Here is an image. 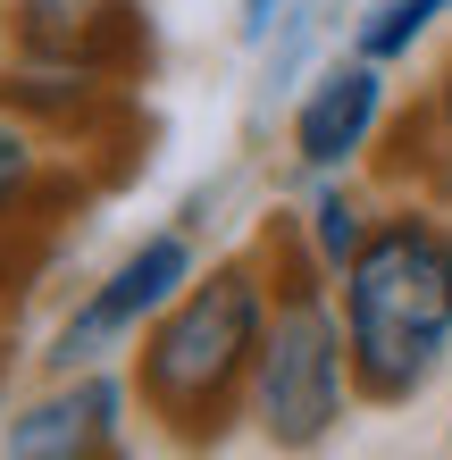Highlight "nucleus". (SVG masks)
<instances>
[{
    "instance_id": "obj_1",
    "label": "nucleus",
    "mask_w": 452,
    "mask_h": 460,
    "mask_svg": "<svg viewBox=\"0 0 452 460\" xmlns=\"http://www.w3.org/2000/svg\"><path fill=\"white\" fill-rule=\"evenodd\" d=\"M335 318L368 411H403L452 360V201L386 193L377 226L335 268Z\"/></svg>"
},
{
    "instance_id": "obj_2",
    "label": "nucleus",
    "mask_w": 452,
    "mask_h": 460,
    "mask_svg": "<svg viewBox=\"0 0 452 460\" xmlns=\"http://www.w3.org/2000/svg\"><path fill=\"white\" fill-rule=\"evenodd\" d=\"M269 310H277L269 268L244 243L226 260H201V277L143 327L126 376H135V411L151 419L159 444L218 452L244 427L252 368H260V343H269Z\"/></svg>"
},
{
    "instance_id": "obj_3",
    "label": "nucleus",
    "mask_w": 452,
    "mask_h": 460,
    "mask_svg": "<svg viewBox=\"0 0 452 460\" xmlns=\"http://www.w3.org/2000/svg\"><path fill=\"white\" fill-rule=\"evenodd\" d=\"M260 268H269V343H260V368H252V402H244V427L269 452H318L343 419L360 411V385H352V343H343V318H335V277L318 268L302 218H269L252 234Z\"/></svg>"
},
{
    "instance_id": "obj_4",
    "label": "nucleus",
    "mask_w": 452,
    "mask_h": 460,
    "mask_svg": "<svg viewBox=\"0 0 452 460\" xmlns=\"http://www.w3.org/2000/svg\"><path fill=\"white\" fill-rule=\"evenodd\" d=\"M193 277H201L193 234H184V226H151L135 252H118V260L84 285V293H75V310L59 318V327H50V343H42L50 376L110 368L118 351H135V343H143V327H151V318L168 310Z\"/></svg>"
},
{
    "instance_id": "obj_5",
    "label": "nucleus",
    "mask_w": 452,
    "mask_h": 460,
    "mask_svg": "<svg viewBox=\"0 0 452 460\" xmlns=\"http://www.w3.org/2000/svg\"><path fill=\"white\" fill-rule=\"evenodd\" d=\"M0 42L34 67H84L110 84L151 75V17L143 0H0Z\"/></svg>"
},
{
    "instance_id": "obj_6",
    "label": "nucleus",
    "mask_w": 452,
    "mask_h": 460,
    "mask_svg": "<svg viewBox=\"0 0 452 460\" xmlns=\"http://www.w3.org/2000/svg\"><path fill=\"white\" fill-rule=\"evenodd\" d=\"M394 126V84L377 59H360V50H343V59H327L302 84L294 118H285V151H294L302 176H360L368 151L386 143Z\"/></svg>"
},
{
    "instance_id": "obj_7",
    "label": "nucleus",
    "mask_w": 452,
    "mask_h": 460,
    "mask_svg": "<svg viewBox=\"0 0 452 460\" xmlns=\"http://www.w3.org/2000/svg\"><path fill=\"white\" fill-rule=\"evenodd\" d=\"M126 427H135V376L75 368L0 419V460H84V452L126 444Z\"/></svg>"
},
{
    "instance_id": "obj_8",
    "label": "nucleus",
    "mask_w": 452,
    "mask_h": 460,
    "mask_svg": "<svg viewBox=\"0 0 452 460\" xmlns=\"http://www.w3.org/2000/svg\"><path fill=\"white\" fill-rule=\"evenodd\" d=\"M0 110L34 118L50 143H67L75 159H84V151L101 143V126L126 110V84H110V75H84V67H34V59H9V67H0Z\"/></svg>"
},
{
    "instance_id": "obj_9",
    "label": "nucleus",
    "mask_w": 452,
    "mask_h": 460,
    "mask_svg": "<svg viewBox=\"0 0 452 460\" xmlns=\"http://www.w3.org/2000/svg\"><path fill=\"white\" fill-rule=\"evenodd\" d=\"M368 184L377 193H436L452 201V50L436 67V84L411 101V110H394L386 143L368 151Z\"/></svg>"
},
{
    "instance_id": "obj_10",
    "label": "nucleus",
    "mask_w": 452,
    "mask_h": 460,
    "mask_svg": "<svg viewBox=\"0 0 452 460\" xmlns=\"http://www.w3.org/2000/svg\"><path fill=\"white\" fill-rule=\"evenodd\" d=\"M67 143H50L34 118L0 110V234H34L50 226V201L75 193V168H59Z\"/></svg>"
},
{
    "instance_id": "obj_11",
    "label": "nucleus",
    "mask_w": 452,
    "mask_h": 460,
    "mask_svg": "<svg viewBox=\"0 0 452 460\" xmlns=\"http://www.w3.org/2000/svg\"><path fill=\"white\" fill-rule=\"evenodd\" d=\"M377 184H360V176H310V201H302V234H310V252L318 268H335L368 243V226H377Z\"/></svg>"
},
{
    "instance_id": "obj_12",
    "label": "nucleus",
    "mask_w": 452,
    "mask_h": 460,
    "mask_svg": "<svg viewBox=\"0 0 452 460\" xmlns=\"http://www.w3.org/2000/svg\"><path fill=\"white\" fill-rule=\"evenodd\" d=\"M444 17H452V0H377V9L352 17V50H360V59H377V67H403Z\"/></svg>"
},
{
    "instance_id": "obj_13",
    "label": "nucleus",
    "mask_w": 452,
    "mask_h": 460,
    "mask_svg": "<svg viewBox=\"0 0 452 460\" xmlns=\"http://www.w3.org/2000/svg\"><path fill=\"white\" fill-rule=\"evenodd\" d=\"M34 243L17 252V234H0V360H9V318H17V293H25V277H34Z\"/></svg>"
},
{
    "instance_id": "obj_14",
    "label": "nucleus",
    "mask_w": 452,
    "mask_h": 460,
    "mask_svg": "<svg viewBox=\"0 0 452 460\" xmlns=\"http://www.w3.org/2000/svg\"><path fill=\"white\" fill-rule=\"evenodd\" d=\"M285 9H294V0H235V34H244V42H269L277 25H285Z\"/></svg>"
},
{
    "instance_id": "obj_15",
    "label": "nucleus",
    "mask_w": 452,
    "mask_h": 460,
    "mask_svg": "<svg viewBox=\"0 0 452 460\" xmlns=\"http://www.w3.org/2000/svg\"><path fill=\"white\" fill-rule=\"evenodd\" d=\"M84 460H135V452H126V444H110V452H84Z\"/></svg>"
}]
</instances>
